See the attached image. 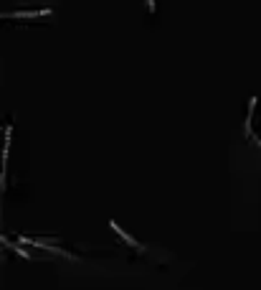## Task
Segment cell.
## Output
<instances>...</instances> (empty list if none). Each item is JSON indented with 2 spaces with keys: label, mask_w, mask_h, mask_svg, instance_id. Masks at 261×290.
Instances as JSON below:
<instances>
[{
  "label": "cell",
  "mask_w": 261,
  "mask_h": 290,
  "mask_svg": "<svg viewBox=\"0 0 261 290\" xmlns=\"http://www.w3.org/2000/svg\"><path fill=\"white\" fill-rule=\"evenodd\" d=\"M109 227H112V229H114V232H117V234H119V237H122V239H124L127 244H132V247H135L137 252H145V247H142V244H140V242H137L135 237H129V234H127V232H124V229H122V227H119V224H117L114 219L109 222Z\"/></svg>",
  "instance_id": "1"
},
{
  "label": "cell",
  "mask_w": 261,
  "mask_h": 290,
  "mask_svg": "<svg viewBox=\"0 0 261 290\" xmlns=\"http://www.w3.org/2000/svg\"><path fill=\"white\" fill-rule=\"evenodd\" d=\"M0 242H3V244H6L8 249H13V252H18L21 257H26V260H33V255H31V252H26L23 247H18V244H13V242H11V239H6L3 234H0Z\"/></svg>",
  "instance_id": "2"
},
{
  "label": "cell",
  "mask_w": 261,
  "mask_h": 290,
  "mask_svg": "<svg viewBox=\"0 0 261 290\" xmlns=\"http://www.w3.org/2000/svg\"><path fill=\"white\" fill-rule=\"evenodd\" d=\"M147 6H150V11H155V0H147Z\"/></svg>",
  "instance_id": "3"
}]
</instances>
